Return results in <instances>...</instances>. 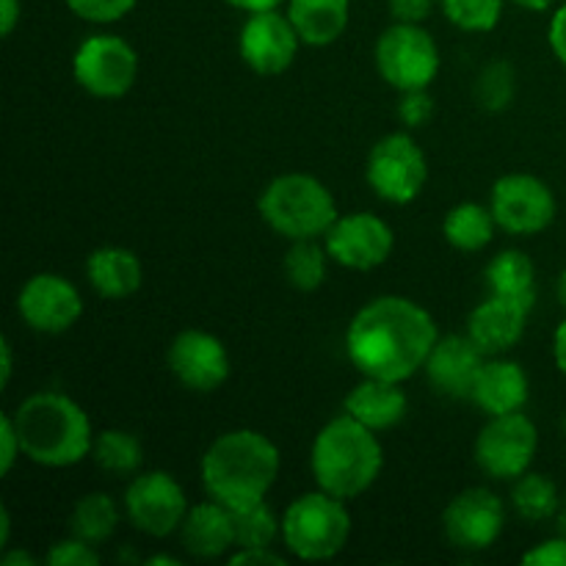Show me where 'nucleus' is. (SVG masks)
Segmentation results:
<instances>
[{
  "label": "nucleus",
  "instance_id": "obj_10",
  "mask_svg": "<svg viewBox=\"0 0 566 566\" xmlns=\"http://www.w3.org/2000/svg\"><path fill=\"white\" fill-rule=\"evenodd\" d=\"M188 503L180 481L166 470H142L130 479L122 495V512L138 534L149 539H169L180 531Z\"/></svg>",
  "mask_w": 566,
  "mask_h": 566
},
{
  "label": "nucleus",
  "instance_id": "obj_11",
  "mask_svg": "<svg viewBox=\"0 0 566 566\" xmlns=\"http://www.w3.org/2000/svg\"><path fill=\"white\" fill-rule=\"evenodd\" d=\"M72 77L97 99H119L138 81V53L116 33H92L72 55Z\"/></svg>",
  "mask_w": 566,
  "mask_h": 566
},
{
  "label": "nucleus",
  "instance_id": "obj_22",
  "mask_svg": "<svg viewBox=\"0 0 566 566\" xmlns=\"http://www.w3.org/2000/svg\"><path fill=\"white\" fill-rule=\"evenodd\" d=\"M343 412L381 434V431H390L403 423L409 412V398L401 381L363 376V381L354 385L343 398Z\"/></svg>",
  "mask_w": 566,
  "mask_h": 566
},
{
  "label": "nucleus",
  "instance_id": "obj_2",
  "mask_svg": "<svg viewBox=\"0 0 566 566\" xmlns=\"http://www.w3.org/2000/svg\"><path fill=\"white\" fill-rule=\"evenodd\" d=\"M282 453L271 437L258 429H232L216 437L199 459L205 495L243 509L269 497L280 479Z\"/></svg>",
  "mask_w": 566,
  "mask_h": 566
},
{
  "label": "nucleus",
  "instance_id": "obj_43",
  "mask_svg": "<svg viewBox=\"0 0 566 566\" xmlns=\"http://www.w3.org/2000/svg\"><path fill=\"white\" fill-rule=\"evenodd\" d=\"M227 6L238 11H247V14H254V11H271V9H282L287 0H224Z\"/></svg>",
  "mask_w": 566,
  "mask_h": 566
},
{
  "label": "nucleus",
  "instance_id": "obj_20",
  "mask_svg": "<svg viewBox=\"0 0 566 566\" xmlns=\"http://www.w3.org/2000/svg\"><path fill=\"white\" fill-rule=\"evenodd\" d=\"M528 374H525V368L517 359H509L506 354L503 357H486V363L479 370V379L473 385V392H470V403H475L486 418L523 412L528 407Z\"/></svg>",
  "mask_w": 566,
  "mask_h": 566
},
{
  "label": "nucleus",
  "instance_id": "obj_4",
  "mask_svg": "<svg viewBox=\"0 0 566 566\" xmlns=\"http://www.w3.org/2000/svg\"><path fill=\"white\" fill-rule=\"evenodd\" d=\"M385 448L379 434L340 412L326 420L310 448V473L315 486L343 501H357L379 481Z\"/></svg>",
  "mask_w": 566,
  "mask_h": 566
},
{
  "label": "nucleus",
  "instance_id": "obj_23",
  "mask_svg": "<svg viewBox=\"0 0 566 566\" xmlns=\"http://www.w3.org/2000/svg\"><path fill=\"white\" fill-rule=\"evenodd\" d=\"M86 280L99 298L122 302L142 291L144 265L133 249L99 247L86 258Z\"/></svg>",
  "mask_w": 566,
  "mask_h": 566
},
{
  "label": "nucleus",
  "instance_id": "obj_39",
  "mask_svg": "<svg viewBox=\"0 0 566 566\" xmlns=\"http://www.w3.org/2000/svg\"><path fill=\"white\" fill-rule=\"evenodd\" d=\"M440 0H387L392 22H426Z\"/></svg>",
  "mask_w": 566,
  "mask_h": 566
},
{
  "label": "nucleus",
  "instance_id": "obj_21",
  "mask_svg": "<svg viewBox=\"0 0 566 566\" xmlns=\"http://www.w3.org/2000/svg\"><path fill=\"white\" fill-rule=\"evenodd\" d=\"M177 536L182 542V551L193 558L213 562V558L230 556L235 551V517H232V509L213 501V497L193 503Z\"/></svg>",
  "mask_w": 566,
  "mask_h": 566
},
{
  "label": "nucleus",
  "instance_id": "obj_7",
  "mask_svg": "<svg viewBox=\"0 0 566 566\" xmlns=\"http://www.w3.org/2000/svg\"><path fill=\"white\" fill-rule=\"evenodd\" d=\"M374 64L381 81L401 94L431 88L442 70V53L423 22H392L376 39Z\"/></svg>",
  "mask_w": 566,
  "mask_h": 566
},
{
  "label": "nucleus",
  "instance_id": "obj_30",
  "mask_svg": "<svg viewBox=\"0 0 566 566\" xmlns=\"http://www.w3.org/2000/svg\"><path fill=\"white\" fill-rule=\"evenodd\" d=\"M562 492H558L556 481L545 473H534L528 470L512 481V509L520 520L525 523H547L556 520L558 509H562Z\"/></svg>",
  "mask_w": 566,
  "mask_h": 566
},
{
  "label": "nucleus",
  "instance_id": "obj_41",
  "mask_svg": "<svg viewBox=\"0 0 566 566\" xmlns=\"http://www.w3.org/2000/svg\"><path fill=\"white\" fill-rule=\"evenodd\" d=\"M547 42H551L553 55L566 66V3L558 6L547 25Z\"/></svg>",
  "mask_w": 566,
  "mask_h": 566
},
{
  "label": "nucleus",
  "instance_id": "obj_45",
  "mask_svg": "<svg viewBox=\"0 0 566 566\" xmlns=\"http://www.w3.org/2000/svg\"><path fill=\"white\" fill-rule=\"evenodd\" d=\"M0 357H3V363H0V385L9 387L11 374H14V352H11V343L6 337L0 343Z\"/></svg>",
  "mask_w": 566,
  "mask_h": 566
},
{
  "label": "nucleus",
  "instance_id": "obj_34",
  "mask_svg": "<svg viewBox=\"0 0 566 566\" xmlns=\"http://www.w3.org/2000/svg\"><path fill=\"white\" fill-rule=\"evenodd\" d=\"M64 3L77 20L92 25H114L136 9L138 0H64Z\"/></svg>",
  "mask_w": 566,
  "mask_h": 566
},
{
  "label": "nucleus",
  "instance_id": "obj_51",
  "mask_svg": "<svg viewBox=\"0 0 566 566\" xmlns=\"http://www.w3.org/2000/svg\"><path fill=\"white\" fill-rule=\"evenodd\" d=\"M147 564H149V566H160V564H166V566H180V558H175V556H149Z\"/></svg>",
  "mask_w": 566,
  "mask_h": 566
},
{
  "label": "nucleus",
  "instance_id": "obj_17",
  "mask_svg": "<svg viewBox=\"0 0 566 566\" xmlns=\"http://www.w3.org/2000/svg\"><path fill=\"white\" fill-rule=\"evenodd\" d=\"M166 368L191 392H216L230 379V352L213 332L182 329L166 348Z\"/></svg>",
  "mask_w": 566,
  "mask_h": 566
},
{
  "label": "nucleus",
  "instance_id": "obj_6",
  "mask_svg": "<svg viewBox=\"0 0 566 566\" xmlns=\"http://www.w3.org/2000/svg\"><path fill=\"white\" fill-rule=\"evenodd\" d=\"M354 534L348 501L324 490L293 497L282 512V547L298 562H332L346 551Z\"/></svg>",
  "mask_w": 566,
  "mask_h": 566
},
{
  "label": "nucleus",
  "instance_id": "obj_42",
  "mask_svg": "<svg viewBox=\"0 0 566 566\" xmlns=\"http://www.w3.org/2000/svg\"><path fill=\"white\" fill-rule=\"evenodd\" d=\"M22 20V0H0V33L9 39Z\"/></svg>",
  "mask_w": 566,
  "mask_h": 566
},
{
  "label": "nucleus",
  "instance_id": "obj_14",
  "mask_svg": "<svg viewBox=\"0 0 566 566\" xmlns=\"http://www.w3.org/2000/svg\"><path fill=\"white\" fill-rule=\"evenodd\" d=\"M332 263L348 271H374L390 260L396 232L381 216L370 210L340 213L324 235Z\"/></svg>",
  "mask_w": 566,
  "mask_h": 566
},
{
  "label": "nucleus",
  "instance_id": "obj_27",
  "mask_svg": "<svg viewBox=\"0 0 566 566\" xmlns=\"http://www.w3.org/2000/svg\"><path fill=\"white\" fill-rule=\"evenodd\" d=\"M122 514L125 512L108 492H88V495L77 497V503L72 506L66 528L77 539L92 542V545L99 547L116 534Z\"/></svg>",
  "mask_w": 566,
  "mask_h": 566
},
{
  "label": "nucleus",
  "instance_id": "obj_36",
  "mask_svg": "<svg viewBox=\"0 0 566 566\" xmlns=\"http://www.w3.org/2000/svg\"><path fill=\"white\" fill-rule=\"evenodd\" d=\"M401 125H407L409 130H418L426 127L434 119V97H431L429 88H412V92H401L396 108Z\"/></svg>",
  "mask_w": 566,
  "mask_h": 566
},
{
  "label": "nucleus",
  "instance_id": "obj_31",
  "mask_svg": "<svg viewBox=\"0 0 566 566\" xmlns=\"http://www.w3.org/2000/svg\"><path fill=\"white\" fill-rule=\"evenodd\" d=\"M232 517H235V551L274 547L282 539V517H276L265 501L232 509Z\"/></svg>",
  "mask_w": 566,
  "mask_h": 566
},
{
  "label": "nucleus",
  "instance_id": "obj_50",
  "mask_svg": "<svg viewBox=\"0 0 566 566\" xmlns=\"http://www.w3.org/2000/svg\"><path fill=\"white\" fill-rule=\"evenodd\" d=\"M556 528H558V534L566 536V492L562 497V509H558V514H556Z\"/></svg>",
  "mask_w": 566,
  "mask_h": 566
},
{
  "label": "nucleus",
  "instance_id": "obj_3",
  "mask_svg": "<svg viewBox=\"0 0 566 566\" xmlns=\"http://www.w3.org/2000/svg\"><path fill=\"white\" fill-rule=\"evenodd\" d=\"M22 442V457L39 468H75L92 457L94 429L86 409L59 390H39L11 412Z\"/></svg>",
  "mask_w": 566,
  "mask_h": 566
},
{
  "label": "nucleus",
  "instance_id": "obj_49",
  "mask_svg": "<svg viewBox=\"0 0 566 566\" xmlns=\"http://www.w3.org/2000/svg\"><path fill=\"white\" fill-rule=\"evenodd\" d=\"M556 298H558V304L566 310V269L558 274V280H556Z\"/></svg>",
  "mask_w": 566,
  "mask_h": 566
},
{
  "label": "nucleus",
  "instance_id": "obj_33",
  "mask_svg": "<svg viewBox=\"0 0 566 566\" xmlns=\"http://www.w3.org/2000/svg\"><path fill=\"white\" fill-rule=\"evenodd\" d=\"M506 0H440V9L453 28L464 33L495 31Z\"/></svg>",
  "mask_w": 566,
  "mask_h": 566
},
{
  "label": "nucleus",
  "instance_id": "obj_26",
  "mask_svg": "<svg viewBox=\"0 0 566 566\" xmlns=\"http://www.w3.org/2000/svg\"><path fill=\"white\" fill-rule=\"evenodd\" d=\"M495 232L497 221L490 205L459 202L442 219V235H446L448 247H453L457 252H484L495 241Z\"/></svg>",
  "mask_w": 566,
  "mask_h": 566
},
{
  "label": "nucleus",
  "instance_id": "obj_9",
  "mask_svg": "<svg viewBox=\"0 0 566 566\" xmlns=\"http://www.w3.org/2000/svg\"><path fill=\"white\" fill-rule=\"evenodd\" d=\"M539 451V429L525 412L486 418L475 437L473 457L481 473L492 481H517L534 468Z\"/></svg>",
  "mask_w": 566,
  "mask_h": 566
},
{
  "label": "nucleus",
  "instance_id": "obj_8",
  "mask_svg": "<svg viewBox=\"0 0 566 566\" xmlns=\"http://www.w3.org/2000/svg\"><path fill=\"white\" fill-rule=\"evenodd\" d=\"M426 180H429V160L412 133H387L368 149L365 182L381 202H415L423 193Z\"/></svg>",
  "mask_w": 566,
  "mask_h": 566
},
{
  "label": "nucleus",
  "instance_id": "obj_19",
  "mask_svg": "<svg viewBox=\"0 0 566 566\" xmlns=\"http://www.w3.org/2000/svg\"><path fill=\"white\" fill-rule=\"evenodd\" d=\"M531 307L512 302L503 296H486L484 302L475 304L473 313L468 315V335L473 337L475 346L486 357H503L512 352L528 329Z\"/></svg>",
  "mask_w": 566,
  "mask_h": 566
},
{
  "label": "nucleus",
  "instance_id": "obj_13",
  "mask_svg": "<svg viewBox=\"0 0 566 566\" xmlns=\"http://www.w3.org/2000/svg\"><path fill=\"white\" fill-rule=\"evenodd\" d=\"M506 501L486 486H468L448 501L442 512V534L462 553H484L506 531Z\"/></svg>",
  "mask_w": 566,
  "mask_h": 566
},
{
  "label": "nucleus",
  "instance_id": "obj_44",
  "mask_svg": "<svg viewBox=\"0 0 566 566\" xmlns=\"http://www.w3.org/2000/svg\"><path fill=\"white\" fill-rule=\"evenodd\" d=\"M553 363L562 370V376H566V318L553 332Z\"/></svg>",
  "mask_w": 566,
  "mask_h": 566
},
{
  "label": "nucleus",
  "instance_id": "obj_24",
  "mask_svg": "<svg viewBox=\"0 0 566 566\" xmlns=\"http://www.w3.org/2000/svg\"><path fill=\"white\" fill-rule=\"evenodd\" d=\"M285 14L304 48H329L352 22V0H287Z\"/></svg>",
  "mask_w": 566,
  "mask_h": 566
},
{
  "label": "nucleus",
  "instance_id": "obj_25",
  "mask_svg": "<svg viewBox=\"0 0 566 566\" xmlns=\"http://www.w3.org/2000/svg\"><path fill=\"white\" fill-rule=\"evenodd\" d=\"M484 282L492 296L512 298L534 310L536 304V265L523 249H503L486 263Z\"/></svg>",
  "mask_w": 566,
  "mask_h": 566
},
{
  "label": "nucleus",
  "instance_id": "obj_12",
  "mask_svg": "<svg viewBox=\"0 0 566 566\" xmlns=\"http://www.w3.org/2000/svg\"><path fill=\"white\" fill-rule=\"evenodd\" d=\"M490 210L497 230L517 238H534L556 221L558 202L553 188L528 171H509L497 177L490 191Z\"/></svg>",
  "mask_w": 566,
  "mask_h": 566
},
{
  "label": "nucleus",
  "instance_id": "obj_46",
  "mask_svg": "<svg viewBox=\"0 0 566 566\" xmlns=\"http://www.w3.org/2000/svg\"><path fill=\"white\" fill-rule=\"evenodd\" d=\"M0 564L3 566H33L36 564V556H31L28 551L17 547V551H6L3 556H0Z\"/></svg>",
  "mask_w": 566,
  "mask_h": 566
},
{
  "label": "nucleus",
  "instance_id": "obj_32",
  "mask_svg": "<svg viewBox=\"0 0 566 566\" xmlns=\"http://www.w3.org/2000/svg\"><path fill=\"white\" fill-rule=\"evenodd\" d=\"M517 94V72L509 61H490L475 77V103L490 114H501L514 103Z\"/></svg>",
  "mask_w": 566,
  "mask_h": 566
},
{
  "label": "nucleus",
  "instance_id": "obj_15",
  "mask_svg": "<svg viewBox=\"0 0 566 566\" xmlns=\"http://www.w3.org/2000/svg\"><path fill=\"white\" fill-rule=\"evenodd\" d=\"M17 315L39 335H64L81 321L83 296L75 282L53 271H39L17 293Z\"/></svg>",
  "mask_w": 566,
  "mask_h": 566
},
{
  "label": "nucleus",
  "instance_id": "obj_37",
  "mask_svg": "<svg viewBox=\"0 0 566 566\" xmlns=\"http://www.w3.org/2000/svg\"><path fill=\"white\" fill-rule=\"evenodd\" d=\"M525 566H566V536L556 534L553 539L539 542L523 553Z\"/></svg>",
  "mask_w": 566,
  "mask_h": 566
},
{
  "label": "nucleus",
  "instance_id": "obj_16",
  "mask_svg": "<svg viewBox=\"0 0 566 566\" xmlns=\"http://www.w3.org/2000/svg\"><path fill=\"white\" fill-rule=\"evenodd\" d=\"M298 48H304L302 39L282 9L254 11L238 31V55L254 75L274 77L287 72L296 61Z\"/></svg>",
  "mask_w": 566,
  "mask_h": 566
},
{
  "label": "nucleus",
  "instance_id": "obj_1",
  "mask_svg": "<svg viewBox=\"0 0 566 566\" xmlns=\"http://www.w3.org/2000/svg\"><path fill=\"white\" fill-rule=\"evenodd\" d=\"M440 340L437 321L423 304L387 293L370 298L354 313L346 329V357L363 376L407 381L423 370Z\"/></svg>",
  "mask_w": 566,
  "mask_h": 566
},
{
  "label": "nucleus",
  "instance_id": "obj_18",
  "mask_svg": "<svg viewBox=\"0 0 566 566\" xmlns=\"http://www.w3.org/2000/svg\"><path fill=\"white\" fill-rule=\"evenodd\" d=\"M484 363L486 354L475 346L473 337L468 332L464 335L453 332V335H440V340L434 343L423 365V374L437 396L453 398V401H470V392H473V385Z\"/></svg>",
  "mask_w": 566,
  "mask_h": 566
},
{
  "label": "nucleus",
  "instance_id": "obj_28",
  "mask_svg": "<svg viewBox=\"0 0 566 566\" xmlns=\"http://www.w3.org/2000/svg\"><path fill=\"white\" fill-rule=\"evenodd\" d=\"M92 459L103 473L116 479H133L142 473L144 446L133 431L127 429H103L94 434Z\"/></svg>",
  "mask_w": 566,
  "mask_h": 566
},
{
  "label": "nucleus",
  "instance_id": "obj_5",
  "mask_svg": "<svg viewBox=\"0 0 566 566\" xmlns=\"http://www.w3.org/2000/svg\"><path fill=\"white\" fill-rule=\"evenodd\" d=\"M258 213L285 241H304L324 238L340 210L326 182L307 171H287L260 191Z\"/></svg>",
  "mask_w": 566,
  "mask_h": 566
},
{
  "label": "nucleus",
  "instance_id": "obj_35",
  "mask_svg": "<svg viewBox=\"0 0 566 566\" xmlns=\"http://www.w3.org/2000/svg\"><path fill=\"white\" fill-rule=\"evenodd\" d=\"M44 562L50 566H99L103 556H99L97 545L92 542H83L77 536H66V539H59L48 551Z\"/></svg>",
  "mask_w": 566,
  "mask_h": 566
},
{
  "label": "nucleus",
  "instance_id": "obj_40",
  "mask_svg": "<svg viewBox=\"0 0 566 566\" xmlns=\"http://www.w3.org/2000/svg\"><path fill=\"white\" fill-rule=\"evenodd\" d=\"M232 566H265V564H285V556L274 551V547H247V551H232L227 556Z\"/></svg>",
  "mask_w": 566,
  "mask_h": 566
},
{
  "label": "nucleus",
  "instance_id": "obj_48",
  "mask_svg": "<svg viewBox=\"0 0 566 566\" xmlns=\"http://www.w3.org/2000/svg\"><path fill=\"white\" fill-rule=\"evenodd\" d=\"M514 6H520V9H528V11H547L553 9V3L556 0H512Z\"/></svg>",
  "mask_w": 566,
  "mask_h": 566
},
{
  "label": "nucleus",
  "instance_id": "obj_38",
  "mask_svg": "<svg viewBox=\"0 0 566 566\" xmlns=\"http://www.w3.org/2000/svg\"><path fill=\"white\" fill-rule=\"evenodd\" d=\"M22 459V442L17 434V426L11 415L0 418V473L9 475L14 464Z\"/></svg>",
  "mask_w": 566,
  "mask_h": 566
},
{
  "label": "nucleus",
  "instance_id": "obj_29",
  "mask_svg": "<svg viewBox=\"0 0 566 566\" xmlns=\"http://www.w3.org/2000/svg\"><path fill=\"white\" fill-rule=\"evenodd\" d=\"M329 252H326L324 238H304V241H291L285 258H282V274L287 285L302 293L318 291L329 274Z\"/></svg>",
  "mask_w": 566,
  "mask_h": 566
},
{
  "label": "nucleus",
  "instance_id": "obj_47",
  "mask_svg": "<svg viewBox=\"0 0 566 566\" xmlns=\"http://www.w3.org/2000/svg\"><path fill=\"white\" fill-rule=\"evenodd\" d=\"M11 542V512L9 506L0 509V547H9Z\"/></svg>",
  "mask_w": 566,
  "mask_h": 566
}]
</instances>
